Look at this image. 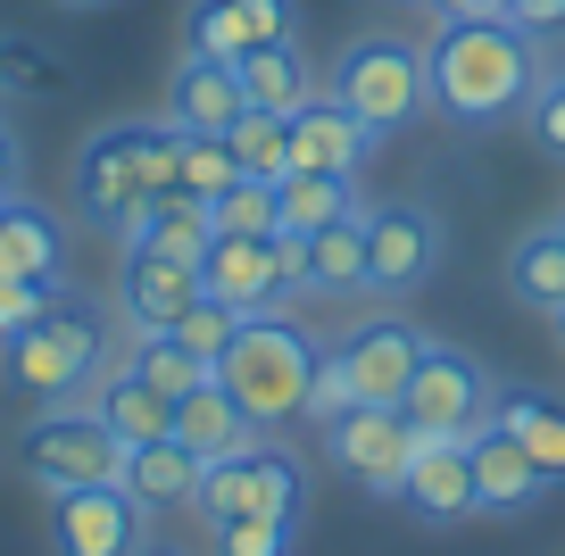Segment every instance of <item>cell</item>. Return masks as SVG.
Instances as JSON below:
<instances>
[{
  "label": "cell",
  "mask_w": 565,
  "mask_h": 556,
  "mask_svg": "<svg viewBox=\"0 0 565 556\" xmlns=\"http://www.w3.org/2000/svg\"><path fill=\"white\" fill-rule=\"evenodd\" d=\"M424 84H433V108L449 125H508L515 108L541 84V51H532L524 25L508 18H441V34L424 42Z\"/></svg>",
  "instance_id": "obj_1"
},
{
  "label": "cell",
  "mask_w": 565,
  "mask_h": 556,
  "mask_svg": "<svg viewBox=\"0 0 565 556\" xmlns=\"http://www.w3.org/2000/svg\"><path fill=\"white\" fill-rule=\"evenodd\" d=\"M324 374V341L300 324V316H242V332H233L225 365H216V383L233 391V407H242L258 432H282L291 416H308V391H317Z\"/></svg>",
  "instance_id": "obj_2"
},
{
  "label": "cell",
  "mask_w": 565,
  "mask_h": 556,
  "mask_svg": "<svg viewBox=\"0 0 565 556\" xmlns=\"http://www.w3.org/2000/svg\"><path fill=\"white\" fill-rule=\"evenodd\" d=\"M0 374H9L25 399H42V407L75 399V391L100 374V316H92V299H58L51 316L18 324L9 341H0Z\"/></svg>",
  "instance_id": "obj_3"
},
{
  "label": "cell",
  "mask_w": 565,
  "mask_h": 556,
  "mask_svg": "<svg viewBox=\"0 0 565 556\" xmlns=\"http://www.w3.org/2000/svg\"><path fill=\"white\" fill-rule=\"evenodd\" d=\"M324 92H333L350 117H366L374 133H399V125H416L424 108H433V84H424V51L399 34H366L350 42V51L333 58V75H324Z\"/></svg>",
  "instance_id": "obj_4"
},
{
  "label": "cell",
  "mask_w": 565,
  "mask_h": 556,
  "mask_svg": "<svg viewBox=\"0 0 565 556\" xmlns=\"http://www.w3.org/2000/svg\"><path fill=\"white\" fill-rule=\"evenodd\" d=\"M317 449H324V466L350 473L358 490H374V499H399L407 457H416V424H407L399 407H383V399H350L341 416L317 424Z\"/></svg>",
  "instance_id": "obj_5"
},
{
  "label": "cell",
  "mask_w": 565,
  "mask_h": 556,
  "mask_svg": "<svg viewBox=\"0 0 565 556\" xmlns=\"http://www.w3.org/2000/svg\"><path fill=\"white\" fill-rule=\"evenodd\" d=\"M491 374H482L466 349L433 341L416 357V383L399 391V416L416 424V440H475L482 424H491Z\"/></svg>",
  "instance_id": "obj_6"
},
{
  "label": "cell",
  "mask_w": 565,
  "mask_h": 556,
  "mask_svg": "<svg viewBox=\"0 0 565 556\" xmlns=\"http://www.w3.org/2000/svg\"><path fill=\"white\" fill-rule=\"evenodd\" d=\"M18 449H25V473L42 490H92V482H117L125 473V440L100 424V407H75V399L34 416V432Z\"/></svg>",
  "instance_id": "obj_7"
},
{
  "label": "cell",
  "mask_w": 565,
  "mask_h": 556,
  "mask_svg": "<svg viewBox=\"0 0 565 556\" xmlns=\"http://www.w3.org/2000/svg\"><path fill=\"white\" fill-rule=\"evenodd\" d=\"M200 291L225 299L233 316H266L300 291V242L282 233H216L200 258Z\"/></svg>",
  "instance_id": "obj_8"
},
{
  "label": "cell",
  "mask_w": 565,
  "mask_h": 556,
  "mask_svg": "<svg viewBox=\"0 0 565 556\" xmlns=\"http://www.w3.org/2000/svg\"><path fill=\"white\" fill-rule=\"evenodd\" d=\"M424 332L407 324V316H366V324H350L333 349H324V374L341 383V399H383L399 407V391L416 383V357H424Z\"/></svg>",
  "instance_id": "obj_9"
},
{
  "label": "cell",
  "mask_w": 565,
  "mask_h": 556,
  "mask_svg": "<svg viewBox=\"0 0 565 556\" xmlns=\"http://www.w3.org/2000/svg\"><path fill=\"white\" fill-rule=\"evenodd\" d=\"M51 556H134L150 539V506H134L125 482H92V490H51Z\"/></svg>",
  "instance_id": "obj_10"
},
{
  "label": "cell",
  "mask_w": 565,
  "mask_h": 556,
  "mask_svg": "<svg viewBox=\"0 0 565 556\" xmlns=\"http://www.w3.org/2000/svg\"><path fill=\"white\" fill-rule=\"evenodd\" d=\"M141 141H150V125H100V133L75 150V209H84V225L100 233H125L134 225V209L150 200V183H141Z\"/></svg>",
  "instance_id": "obj_11"
},
{
  "label": "cell",
  "mask_w": 565,
  "mask_h": 556,
  "mask_svg": "<svg viewBox=\"0 0 565 556\" xmlns=\"http://www.w3.org/2000/svg\"><path fill=\"white\" fill-rule=\"evenodd\" d=\"M441 266V216L424 200H383L366 209V291L374 299H407L433 282Z\"/></svg>",
  "instance_id": "obj_12"
},
{
  "label": "cell",
  "mask_w": 565,
  "mask_h": 556,
  "mask_svg": "<svg viewBox=\"0 0 565 556\" xmlns=\"http://www.w3.org/2000/svg\"><path fill=\"white\" fill-rule=\"evenodd\" d=\"M374 141L383 133H374L366 117H350L333 92H308V100L291 108V174H333V183H350Z\"/></svg>",
  "instance_id": "obj_13"
},
{
  "label": "cell",
  "mask_w": 565,
  "mask_h": 556,
  "mask_svg": "<svg viewBox=\"0 0 565 556\" xmlns=\"http://www.w3.org/2000/svg\"><path fill=\"white\" fill-rule=\"evenodd\" d=\"M192 299H200V266L125 242V258H117V316H125L134 332H167Z\"/></svg>",
  "instance_id": "obj_14"
},
{
  "label": "cell",
  "mask_w": 565,
  "mask_h": 556,
  "mask_svg": "<svg viewBox=\"0 0 565 556\" xmlns=\"http://www.w3.org/2000/svg\"><path fill=\"white\" fill-rule=\"evenodd\" d=\"M399 506H407L416 523H466V515H482V490H475V457H466V440H416L407 482H399Z\"/></svg>",
  "instance_id": "obj_15"
},
{
  "label": "cell",
  "mask_w": 565,
  "mask_h": 556,
  "mask_svg": "<svg viewBox=\"0 0 565 556\" xmlns=\"http://www.w3.org/2000/svg\"><path fill=\"white\" fill-rule=\"evenodd\" d=\"M291 34V0H192L183 9V58H242Z\"/></svg>",
  "instance_id": "obj_16"
},
{
  "label": "cell",
  "mask_w": 565,
  "mask_h": 556,
  "mask_svg": "<svg viewBox=\"0 0 565 556\" xmlns=\"http://www.w3.org/2000/svg\"><path fill=\"white\" fill-rule=\"evenodd\" d=\"M242 108L249 100H242L233 58H175V75H167V125H183V133H225Z\"/></svg>",
  "instance_id": "obj_17"
},
{
  "label": "cell",
  "mask_w": 565,
  "mask_h": 556,
  "mask_svg": "<svg viewBox=\"0 0 565 556\" xmlns=\"http://www.w3.org/2000/svg\"><path fill=\"white\" fill-rule=\"evenodd\" d=\"M466 457H475V490H482V515H515V506H532L548 490V473L532 466V449L508 432V424H482L475 440H466Z\"/></svg>",
  "instance_id": "obj_18"
},
{
  "label": "cell",
  "mask_w": 565,
  "mask_h": 556,
  "mask_svg": "<svg viewBox=\"0 0 565 556\" xmlns=\"http://www.w3.org/2000/svg\"><path fill=\"white\" fill-rule=\"evenodd\" d=\"M125 242L200 266V258H209V242H216V209H209L200 192H150V200L134 209V225H125Z\"/></svg>",
  "instance_id": "obj_19"
},
{
  "label": "cell",
  "mask_w": 565,
  "mask_h": 556,
  "mask_svg": "<svg viewBox=\"0 0 565 556\" xmlns=\"http://www.w3.org/2000/svg\"><path fill=\"white\" fill-rule=\"evenodd\" d=\"M0 266H9V275L67 282V225H58V216L42 209V200L0 192Z\"/></svg>",
  "instance_id": "obj_20"
},
{
  "label": "cell",
  "mask_w": 565,
  "mask_h": 556,
  "mask_svg": "<svg viewBox=\"0 0 565 556\" xmlns=\"http://www.w3.org/2000/svg\"><path fill=\"white\" fill-rule=\"evenodd\" d=\"M175 440L200 457V466H216V457H249V449H258V424H249L242 407H233V391L209 374L200 391L175 399Z\"/></svg>",
  "instance_id": "obj_21"
},
{
  "label": "cell",
  "mask_w": 565,
  "mask_h": 556,
  "mask_svg": "<svg viewBox=\"0 0 565 556\" xmlns=\"http://www.w3.org/2000/svg\"><path fill=\"white\" fill-rule=\"evenodd\" d=\"M300 291H317V299L366 291V209L333 216V225H317L300 242Z\"/></svg>",
  "instance_id": "obj_22"
},
{
  "label": "cell",
  "mask_w": 565,
  "mask_h": 556,
  "mask_svg": "<svg viewBox=\"0 0 565 556\" xmlns=\"http://www.w3.org/2000/svg\"><path fill=\"white\" fill-rule=\"evenodd\" d=\"M117 482L134 490V506H150V515H175V506L200 499V457L183 449L175 432H167V440H150V449H125V473H117Z\"/></svg>",
  "instance_id": "obj_23"
},
{
  "label": "cell",
  "mask_w": 565,
  "mask_h": 556,
  "mask_svg": "<svg viewBox=\"0 0 565 556\" xmlns=\"http://www.w3.org/2000/svg\"><path fill=\"white\" fill-rule=\"evenodd\" d=\"M92 407H100V424L125 440V449H150V440L175 432V399H167V391H150L141 374H125V365L100 383V399H92Z\"/></svg>",
  "instance_id": "obj_24"
},
{
  "label": "cell",
  "mask_w": 565,
  "mask_h": 556,
  "mask_svg": "<svg viewBox=\"0 0 565 556\" xmlns=\"http://www.w3.org/2000/svg\"><path fill=\"white\" fill-rule=\"evenodd\" d=\"M233 75H242V100H249V108H275V117H291V108L317 92V75H308V58L291 51V34L242 51V58H233Z\"/></svg>",
  "instance_id": "obj_25"
},
{
  "label": "cell",
  "mask_w": 565,
  "mask_h": 556,
  "mask_svg": "<svg viewBox=\"0 0 565 556\" xmlns=\"http://www.w3.org/2000/svg\"><path fill=\"white\" fill-rule=\"evenodd\" d=\"M491 424H508L515 440L532 449V466L548 473V482H565V407L541 399V391H491Z\"/></svg>",
  "instance_id": "obj_26"
},
{
  "label": "cell",
  "mask_w": 565,
  "mask_h": 556,
  "mask_svg": "<svg viewBox=\"0 0 565 556\" xmlns=\"http://www.w3.org/2000/svg\"><path fill=\"white\" fill-rule=\"evenodd\" d=\"M508 291L524 299L532 316H548V308H565V233L557 225H541V233H524V242L508 249Z\"/></svg>",
  "instance_id": "obj_27"
},
{
  "label": "cell",
  "mask_w": 565,
  "mask_h": 556,
  "mask_svg": "<svg viewBox=\"0 0 565 556\" xmlns=\"http://www.w3.org/2000/svg\"><path fill=\"white\" fill-rule=\"evenodd\" d=\"M358 192L350 183H333V174H282L275 183V233L282 242H308L317 225H333V216H350Z\"/></svg>",
  "instance_id": "obj_28"
},
{
  "label": "cell",
  "mask_w": 565,
  "mask_h": 556,
  "mask_svg": "<svg viewBox=\"0 0 565 556\" xmlns=\"http://www.w3.org/2000/svg\"><path fill=\"white\" fill-rule=\"evenodd\" d=\"M75 75L51 42L34 34H0V100H67Z\"/></svg>",
  "instance_id": "obj_29"
},
{
  "label": "cell",
  "mask_w": 565,
  "mask_h": 556,
  "mask_svg": "<svg viewBox=\"0 0 565 556\" xmlns=\"http://www.w3.org/2000/svg\"><path fill=\"white\" fill-rule=\"evenodd\" d=\"M242 473H249V515H275V523H300L308 515V466L291 449H249L242 457Z\"/></svg>",
  "instance_id": "obj_30"
},
{
  "label": "cell",
  "mask_w": 565,
  "mask_h": 556,
  "mask_svg": "<svg viewBox=\"0 0 565 556\" xmlns=\"http://www.w3.org/2000/svg\"><path fill=\"white\" fill-rule=\"evenodd\" d=\"M225 141H233V167L249 183H282L291 174V117H275V108H242L225 125Z\"/></svg>",
  "instance_id": "obj_31"
},
{
  "label": "cell",
  "mask_w": 565,
  "mask_h": 556,
  "mask_svg": "<svg viewBox=\"0 0 565 556\" xmlns=\"http://www.w3.org/2000/svg\"><path fill=\"white\" fill-rule=\"evenodd\" d=\"M125 374H141V383L167 391V399H183V391L209 383V365H200L192 349L175 341V332H134V357H125Z\"/></svg>",
  "instance_id": "obj_32"
},
{
  "label": "cell",
  "mask_w": 565,
  "mask_h": 556,
  "mask_svg": "<svg viewBox=\"0 0 565 556\" xmlns=\"http://www.w3.org/2000/svg\"><path fill=\"white\" fill-rule=\"evenodd\" d=\"M167 332H175V341H183V349H192V357L216 374V365H225V349H233V332H242V316H233L225 299H209V291H200V299H192V308H183Z\"/></svg>",
  "instance_id": "obj_33"
},
{
  "label": "cell",
  "mask_w": 565,
  "mask_h": 556,
  "mask_svg": "<svg viewBox=\"0 0 565 556\" xmlns=\"http://www.w3.org/2000/svg\"><path fill=\"white\" fill-rule=\"evenodd\" d=\"M233 183H242L233 141H225V133H183V192L216 200V192H233Z\"/></svg>",
  "instance_id": "obj_34"
},
{
  "label": "cell",
  "mask_w": 565,
  "mask_h": 556,
  "mask_svg": "<svg viewBox=\"0 0 565 556\" xmlns=\"http://www.w3.org/2000/svg\"><path fill=\"white\" fill-rule=\"evenodd\" d=\"M216 556H291V539H300V523H275V515H233L216 523Z\"/></svg>",
  "instance_id": "obj_35"
},
{
  "label": "cell",
  "mask_w": 565,
  "mask_h": 556,
  "mask_svg": "<svg viewBox=\"0 0 565 556\" xmlns=\"http://www.w3.org/2000/svg\"><path fill=\"white\" fill-rule=\"evenodd\" d=\"M58 299H67V282H42V275H9L0 266V341L18 324H34V316H51Z\"/></svg>",
  "instance_id": "obj_36"
},
{
  "label": "cell",
  "mask_w": 565,
  "mask_h": 556,
  "mask_svg": "<svg viewBox=\"0 0 565 556\" xmlns=\"http://www.w3.org/2000/svg\"><path fill=\"white\" fill-rule=\"evenodd\" d=\"M216 209V233H275V183H233V192H216L209 200Z\"/></svg>",
  "instance_id": "obj_37"
},
{
  "label": "cell",
  "mask_w": 565,
  "mask_h": 556,
  "mask_svg": "<svg viewBox=\"0 0 565 556\" xmlns=\"http://www.w3.org/2000/svg\"><path fill=\"white\" fill-rule=\"evenodd\" d=\"M524 125H532V141H541L548 158H565V67H541V84H532V100H524Z\"/></svg>",
  "instance_id": "obj_38"
},
{
  "label": "cell",
  "mask_w": 565,
  "mask_h": 556,
  "mask_svg": "<svg viewBox=\"0 0 565 556\" xmlns=\"http://www.w3.org/2000/svg\"><path fill=\"white\" fill-rule=\"evenodd\" d=\"M141 183H150V192H183V125H150V141H141Z\"/></svg>",
  "instance_id": "obj_39"
},
{
  "label": "cell",
  "mask_w": 565,
  "mask_h": 556,
  "mask_svg": "<svg viewBox=\"0 0 565 556\" xmlns=\"http://www.w3.org/2000/svg\"><path fill=\"white\" fill-rule=\"evenodd\" d=\"M508 25H524V34H557L565 0H508Z\"/></svg>",
  "instance_id": "obj_40"
},
{
  "label": "cell",
  "mask_w": 565,
  "mask_h": 556,
  "mask_svg": "<svg viewBox=\"0 0 565 556\" xmlns=\"http://www.w3.org/2000/svg\"><path fill=\"white\" fill-rule=\"evenodd\" d=\"M18 174H25V150H18V125L0 117V192H18Z\"/></svg>",
  "instance_id": "obj_41"
},
{
  "label": "cell",
  "mask_w": 565,
  "mask_h": 556,
  "mask_svg": "<svg viewBox=\"0 0 565 556\" xmlns=\"http://www.w3.org/2000/svg\"><path fill=\"white\" fill-rule=\"evenodd\" d=\"M433 18H508V0H424Z\"/></svg>",
  "instance_id": "obj_42"
},
{
  "label": "cell",
  "mask_w": 565,
  "mask_h": 556,
  "mask_svg": "<svg viewBox=\"0 0 565 556\" xmlns=\"http://www.w3.org/2000/svg\"><path fill=\"white\" fill-rule=\"evenodd\" d=\"M134 556H183V548H175V539H141Z\"/></svg>",
  "instance_id": "obj_43"
},
{
  "label": "cell",
  "mask_w": 565,
  "mask_h": 556,
  "mask_svg": "<svg viewBox=\"0 0 565 556\" xmlns=\"http://www.w3.org/2000/svg\"><path fill=\"white\" fill-rule=\"evenodd\" d=\"M58 9H117V0H58Z\"/></svg>",
  "instance_id": "obj_44"
},
{
  "label": "cell",
  "mask_w": 565,
  "mask_h": 556,
  "mask_svg": "<svg viewBox=\"0 0 565 556\" xmlns=\"http://www.w3.org/2000/svg\"><path fill=\"white\" fill-rule=\"evenodd\" d=\"M548 324H557V341H565V308H548Z\"/></svg>",
  "instance_id": "obj_45"
},
{
  "label": "cell",
  "mask_w": 565,
  "mask_h": 556,
  "mask_svg": "<svg viewBox=\"0 0 565 556\" xmlns=\"http://www.w3.org/2000/svg\"><path fill=\"white\" fill-rule=\"evenodd\" d=\"M557 233H565V216H557Z\"/></svg>",
  "instance_id": "obj_46"
}]
</instances>
